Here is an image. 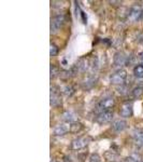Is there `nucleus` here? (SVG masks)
I'll use <instances>...</instances> for the list:
<instances>
[{
    "label": "nucleus",
    "mask_w": 143,
    "mask_h": 162,
    "mask_svg": "<svg viewBox=\"0 0 143 162\" xmlns=\"http://www.w3.org/2000/svg\"><path fill=\"white\" fill-rule=\"evenodd\" d=\"M127 79V72L125 69H118L116 72L112 74L110 77V82L115 86H124Z\"/></svg>",
    "instance_id": "nucleus-1"
},
{
    "label": "nucleus",
    "mask_w": 143,
    "mask_h": 162,
    "mask_svg": "<svg viewBox=\"0 0 143 162\" xmlns=\"http://www.w3.org/2000/svg\"><path fill=\"white\" fill-rule=\"evenodd\" d=\"M115 105V99L113 96H105L100 102L98 103L97 109L99 113H103V111H111L113 107Z\"/></svg>",
    "instance_id": "nucleus-2"
},
{
    "label": "nucleus",
    "mask_w": 143,
    "mask_h": 162,
    "mask_svg": "<svg viewBox=\"0 0 143 162\" xmlns=\"http://www.w3.org/2000/svg\"><path fill=\"white\" fill-rule=\"evenodd\" d=\"M143 15V9L140 4H135L133 7H131V9L129 10L127 15V19L129 22L135 23L138 19H140Z\"/></svg>",
    "instance_id": "nucleus-3"
},
{
    "label": "nucleus",
    "mask_w": 143,
    "mask_h": 162,
    "mask_svg": "<svg viewBox=\"0 0 143 162\" xmlns=\"http://www.w3.org/2000/svg\"><path fill=\"white\" fill-rule=\"evenodd\" d=\"M65 23V15L57 14L51 19V34H56Z\"/></svg>",
    "instance_id": "nucleus-4"
},
{
    "label": "nucleus",
    "mask_w": 143,
    "mask_h": 162,
    "mask_svg": "<svg viewBox=\"0 0 143 162\" xmlns=\"http://www.w3.org/2000/svg\"><path fill=\"white\" fill-rule=\"evenodd\" d=\"M88 142H89V138L86 137V136H82V137H78L71 142V149L73 150H80L82 148L86 147L88 145Z\"/></svg>",
    "instance_id": "nucleus-5"
},
{
    "label": "nucleus",
    "mask_w": 143,
    "mask_h": 162,
    "mask_svg": "<svg viewBox=\"0 0 143 162\" xmlns=\"http://www.w3.org/2000/svg\"><path fill=\"white\" fill-rule=\"evenodd\" d=\"M50 103L51 106L53 107H57L61 104V98L59 95V91L57 90L55 87H51V94H50Z\"/></svg>",
    "instance_id": "nucleus-6"
},
{
    "label": "nucleus",
    "mask_w": 143,
    "mask_h": 162,
    "mask_svg": "<svg viewBox=\"0 0 143 162\" xmlns=\"http://www.w3.org/2000/svg\"><path fill=\"white\" fill-rule=\"evenodd\" d=\"M127 60H128V56L125 54L124 52H117L115 55H114V66L115 67H120V69H122V66H124V65L127 64Z\"/></svg>",
    "instance_id": "nucleus-7"
},
{
    "label": "nucleus",
    "mask_w": 143,
    "mask_h": 162,
    "mask_svg": "<svg viewBox=\"0 0 143 162\" xmlns=\"http://www.w3.org/2000/svg\"><path fill=\"white\" fill-rule=\"evenodd\" d=\"M112 119H113L112 111H103V113H99L97 115V117H96V121H97L99 124L109 123Z\"/></svg>",
    "instance_id": "nucleus-8"
},
{
    "label": "nucleus",
    "mask_w": 143,
    "mask_h": 162,
    "mask_svg": "<svg viewBox=\"0 0 143 162\" xmlns=\"http://www.w3.org/2000/svg\"><path fill=\"white\" fill-rule=\"evenodd\" d=\"M71 128V123H68V122H64V123H59L58 125L55 127L54 129V135H65L66 133H68L70 131Z\"/></svg>",
    "instance_id": "nucleus-9"
},
{
    "label": "nucleus",
    "mask_w": 143,
    "mask_h": 162,
    "mask_svg": "<svg viewBox=\"0 0 143 162\" xmlns=\"http://www.w3.org/2000/svg\"><path fill=\"white\" fill-rule=\"evenodd\" d=\"M132 138L137 146L143 147V130L141 129H135L132 132Z\"/></svg>",
    "instance_id": "nucleus-10"
},
{
    "label": "nucleus",
    "mask_w": 143,
    "mask_h": 162,
    "mask_svg": "<svg viewBox=\"0 0 143 162\" xmlns=\"http://www.w3.org/2000/svg\"><path fill=\"white\" fill-rule=\"evenodd\" d=\"M120 115L122 117L128 118L132 115V103H125L122 105L120 109Z\"/></svg>",
    "instance_id": "nucleus-11"
},
{
    "label": "nucleus",
    "mask_w": 143,
    "mask_h": 162,
    "mask_svg": "<svg viewBox=\"0 0 143 162\" xmlns=\"http://www.w3.org/2000/svg\"><path fill=\"white\" fill-rule=\"evenodd\" d=\"M126 128H127V122L123 120V119L115 120L112 123V129L113 131H115V132H123Z\"/></svg>",
    "instance_id": "nucleus-12"
},
{
    "label": "nucleus",
    "mask_w": 143,
    "mask_h": 162,
    "mask_svg": "<svg viewBox=\"0 0 143 162\" xmlns=\"http://www.w3.org/2000/svg\"><path fill=\"white\" fill-rule=\"evenodd\" d=\"M88 68V60H85V58H81L76 62L75 64V69L79 72H86V69Z\"/></svg>",
    "instance_id": "nucleus-13"
},
{
    "label": "nucleus",
    "mask_w": 143,
    "mask_h": 162,
    "mask_svg": "<svg viewBox=\"0 0 143 162\" xmlns=\"http://www.w3.org/2000/svg\"><path fill=\"white\" fill-rule=\"evenodd\" d=\"M96 81H97V78H96L94 75H89L86 79L83 81L84 88H85V89H90V88H93L95 86Z\"/></svg>",
    "instance_id": "nucleus-14"
},
{
    "label": "nucleus",
    "mask_w": 143,
    "mask_h": 162,
    "mask_svg": "<svg viewBox=\"0 0 143 162\" xmlns=\"http://www.w3.org/2000/svg\"><path fill=\"white\" fill-rule=\"evenodd\" d=\"M63 119L68 123H73V122H75L76 117H75V115L72 111H65L63 113Z\"/></svg>",
    "instance_id": "nucleus-15"
},
{
    "label": "nucleus",
    "mask_w": 143,
    "mask_h": 162,
    "mask_svg": "<svg viewBox=\"0 0 143 162\" xmlns=\"http://www.w3.org/2000/svg\"><path fill=\"white\" fill-rule=\"evenodd\" d=\"M125 162H142L141 157L138 154H130V155L125 158Z\"/></svg>",
    "instance_id": "nucleus-16"
},
{
    "label": "nucleus",
    "mask_w": 143,
    "mask_h": 162,
    "mask_svg": "<svg viewBox=\"0 0 143 162\" xmlns=\"http://www.w3.org/2000/svg\"><path fill=\"white\" fill-rule=\"evenodd\" d=\"M133 75L137 78H143V65L139 64L133 68Z\"/></svg>",
    "instance_id": "nucleus-17"
},
{
    "label": "nucleus",
    "mask_w": 143,
    "mask_h": 162,
    "mask_svg": "<svg viewBox=\"0 0 143 162\" xmlns=\"http://www.w3.org/2000/svg\"><path fill=\"white\" fill-rule=\"evenodd\" d=\"M83 129V125L82 123H80V122H73V123H71V128H70V132L72 133H78L80 132V131H82Z\"/></svg>",
    "instance_id": "nucleus-18"
},
{
    "label": "nucleus",
    "mask_w": 143,
    "mask_h": 162,
    "mask_svg": "<svg viewBox=\"0 0 143 162\" xmlns=\"http://www.w3.org/2000/svg\"><path fill=\"white\" fill-rule=\"evenodd\" d=\"M143 94V88L142 87H137L131 91V95L133 97H140Z\"/></svg>",
    "instance_id": "nucleus-19"
},
{
    "label": "nucleus",
    "mask_w": 143,
    "mask_h": 162,
    "mask_svg": "<svg viewBox=\"0 0 143 162\" xmlns=\"http://www.w3.org/2000/svg\"><path fill=\"white\" fill-rule=\"evenodd\" d=\"M50 72H51V79H54V78H55V77L59 74V72H58V68L53 64H51V67H50Z\"/></svg>",
    "instance_id": "nucleus-20"
},
{
    "label": "nucleus",
    "mask_w": 143,
    "mask_h": 162,
    "mask_svg": "<svg viewBox=\"0 0 143 162\" xmlns=\"http://www.w3.org/2000/svg\"><path fill=\"white\" fill-rule=\"evenodd\" d=\"M57 53H58V48L54 43H51V45H50V55L52 57L56 56Z\"/></svg>",
    "instance_id": "nucleus-21"
},
{
    "label": "nucleus",
    "mask_w": 143,
    "mask_h": 162,
    "mask_svg": "<svg viewBox=\"0 0 143 162\" xmlns=\"http://www.w3.org/2000/svg\"><path fill=\"white\" fill-rule=\"evenodd\" d=\"M64 93L67 96H71L73 93H74V90H73V88L71 87V86H66V87L64 88Z\"/></svg>",
    "instance_id": "nucleus-22"
},
{
    "label": "nucleus",
    "mask_w": 143,
    "mask_h": 162,
    "mask_svg": "<svg viewBox=\"0 0 143 162\" xmlns=\"http://www.w3.org/2000/svg\"><path fill=\"white\" fill-rule=\"evenodd\" d=\"M100 156L98 154H93V155L89 157V162H100Z\"/></svg>",
    "instance_id": "nucleus-23"
},
{
    "label": "nucleus",
    "mask_w": 143,
    "mask_h": 162,
    "mask_svg": "<svg viewBox=\"0 0 143 162\" xmlns=\"http://www.w3.org/2000/svg\"><path fill=\"white\" fill-rule=\"evenodd\" d=\"M139 60L140 63H141V65H143V53H141L139 55Z\"/></svg>",
    "instance_id": "nucleus-24"
},
{
    "label": "nucleus",
    "mask_w": 143,
    "mask_h": 162,
    "mask_svg": "<svg viewBox=\"0 0 143 162\" xmlns=\"http://www.w3.org/2000/svg\"><path fill=\"white\" fill-rule=\"evenodd\" d=\"M51 162H57V161H55V160H52V161H51Z\"/></svg>",
    "instance_id": "nucleus-25"
}]
</instances>
